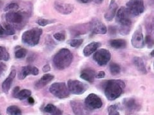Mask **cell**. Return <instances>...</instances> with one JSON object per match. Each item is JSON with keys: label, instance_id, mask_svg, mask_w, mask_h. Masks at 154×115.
Here are the masks:
<instances>
[{"label": "cell", "instance_id": "6da1fadb", "mask_svg": "<svg viewBox=\"0 0 154 115\" xmlns=\"http://www.w3.org/2000/svg\"><path fill=\"white\" fill-rule=\"evenodd\" d=\"M132 14L126 7H120L116 14V21L119 25V32L122 35H127L131 31Z\"/></svg>", "mask_w": 154, "mask_h": 115}, {"label": "cell", "instance_id": "7a4b0ae2", "mask_svg": "<svg viewBox=\"0 0 154 115\" xmlns=\"http://www.w3.org/2000/svg\"><path fill=\"white\" fill-rule=\"evenodd\" d=\"M125 84L122 80L111 79L106 82L104 92L106 97L109 100H114L119 97L123 93Z\"/></svg>", "mask_w": 154, "mask_h": 115}, {"label": "cell", "instance_id": "3957f363", "mask_svg": "<svg viewBox=\"0 0 154 115\" xmlns=\"http://www.w3.org/2000/svg\"><path fill=\"white\" fill-rule=\"evenodd\" d=\"M73 55L67 49H62L57 52L53 62L56 69L64 70L68 67L73 61Z\"/></svg>", "mask_w": 154, "mask_h": 115}, {"label": "cell", "instance_id": "277c9868", "mask_svg": "<svg viewBox=\"0 0 154 115\" xmlns=\"http://www.w3.org/2000/svg\"><path fill=\"white\" fill-rule=\"evenodd\" d=\"M42 33L41 28H35L24 32L22 35V42L29 46H35L38 44Z\"/></svg>", "mask_w": 154, "mask_h": 115}, {"label": "cell", "instance_id": "5b68a950", "mask_svg": "<svg viewBox=\"0 0 154 115\" xmlns=\"http://www.w3.org/2000/svg\"><path fill=\"white\" fill-rule=\"evenodd\" d=\"M50 93L59 99H65L68 97L70 92L65 83H53L50 87Z\"/></svg>", "mask_w": 154, "mask_h": 115}, {"label": "cell", "instance_id": "8992f818", "mask_svg": "<svg viewBox=\"0 0 154 115\" xmlns=\"http://www.w3.org/2000/svg\"><path fill=\"white\" fill-rule=\"evenodd\" d=\"M67 87L72 94L82 95L88 90L89 86L80 81L70 79L67 82Z\"/></svg>", "mask_w": 154, "mask_h": 115}, {"label": "cell", "instance_id": "52a82bcc", "mask_svg": "<svg viewBox=\"0 0 154 115\" xmlns=\"http://www.w3.org/2000/svg\"><path fill=\"white\" fill-rule=\"evenodd\" d=\"M126 5V7L132 16L141 15L144 10L143 0H129Z\"/></svg>", "mask_w": 154, "mask_h": 115}, {"label": "cell", "instance_id": "ba28073f", "mask_svg": "<svg viewBox=\"0 0 154 115\" xmlns=\"http://www.w3.org/2000/svg\"><path fill=\"white\" fill-rule=\"evenodd\" d=\"M110 58H111V55L110 52L105 49L97 50L93 55V59L100 66L107 65L110 61Z\"/></svg>", "mask_w": 154, "mask_h": 115}, {"label": "cell", "instance_id": "9c48e42d", "mask_svg": "<svg viewBox=\"0 0 154 115\" xmlns=\"http://www.w3.org/2000/svg\"><path fill=\"white\" fill-rule=\"evenodd\" d=\"M84 104L89 110L100 109L103 105L102 99L94 93H90L85 99Z\"/></svg>", "mask_w": 154, "mask_h": 115}, {"label": "cell", "instance_id": "30bf717a", "mask_svg": "<svg viewBox=\"0 0 154 115\" xmlns=\"http://www.w3.org/2000/svg\"><path fill=\"white\" fill-rule=\"evenodd\" d=\"M144 39L143 34V30L141 26L135 31L131 39V44L132 46L136 49H142L144 46Z\"/></svg>", "mask_w": 154, "mask_h": 115}, {"label": "cell", "instance_id": "8fae6325", "mask_svg": "<svg viewBox=\"0 0 154 115\" xmlns=\"http://www.w3.org/2000/svg\"><path fill=\"white\" fill-rule=\"evenodd\" d=\"M54 8L58 12L63 15H68L74 10L73 4L65 3L60 0H57L55 1Z\"/></svg>", "mask_w": 154, "mask_h": 115}, {"label": "cell", "instance_id": "7c38bea8", "mask_svg": "<svg viewBox=\"0 0 154 115\" xmlns=\"http://www.w3.org/2000/svg\"><path fill=\"white\" fill-rule=\"evenodd\" d=\"M71 107L75 115H90L89 110L80 100H71Z\"/></svg>", "mask_w": 154, "mask_h": 115}, {"label": "cell", "instance_id": "4fadbf2b", "mask_svg": "<svg viewBox=\"0 0 154 115\" xmlns=\"http://www.w3.org/2000/svg\"><path fill=\"white\" fill-rule=\"evenodd\" d=\"M90 30L94 34L104 35L107 32V28L104 24L98 19H93L90 22Z\"/></svg>", "mask_w": 154, "mask_h": 115}, {"label": "cell", "instance_id": "5bb4252c", "mask_svg": "<svg viewBox=\"0 0 154 115\" xmlns=\"http://www.w3.org/2000/svg\"><path fill=\"white\" fill-rule=\"evenodd\" d=\"M5 19L8 23L11 25H20L25 20V16L22 12H11L5 14Z\"/></svg>", "mask_w": 154, "mask_h": 115}, {"label": "cell", "instance_id": "9a60e30c", "mask_svg": "<svg viewBox=\"0 0 154 115\" xmlns=\"http://www.w3.org/2000/svg\"><path fill=\"white\" fill-rule=\"evenodd\" d=\"M38 73H39V70L35 66H23L21 70H19V72L18 74V78L20 80H23L29 75H37L38 74Z\"/></svg>", "mask_w": 154, "mask_h": 115}, {"label": "cell", "instance_id": "2e32d148", "mask_svg": "<svg viewBox=\"0 0 154 115\" xmlns=\"http://www.w3.org/2000/svg\"><path fill=\"white\" fill-rule=\"evenodd\" d=\"M123 105L128 112H135L140 109L141 105L134 98H126L123 101Z\"/></svg>", "mask_w": 154, "mask_h": 115}, {"label": "cell", "instance_id": "e0dca14e", "mask_svg": "<svg viewBox=\"0 0 154 115\" xmlns=\"http://www.w3.org/2000/svg\"><path fill=\"white\" fill-rule=\"evenodd\" d=\"M118 5L115 0H111L109 4L108 10L105 13L104 17L107 21H111L113 20L116 14L117 13Z\"/></svg>", "mask_w": 154, "mask_h": 115}, {"label": "cell", "instance_id": "ac0fdd59", "mask_svg": "<svg viewBox=\"0 0 154 115\" xmlns=\"http://www.w3.org/2000/svg\"><path fill=\"white\" fill-rule=\"evenodd\" d=\"M16 70H12L8 76L7 78V79L3 81V83L2 84V90L4 93H5L6 94L8 93V92L10 89H11V87L12 86V82L14 79V78H16Z\"/></svg>", "mask_w": 154, "mask_h": 115}, {"label": "cell", "instance_id": "d6986e66", "mask_svg": "<svg viewBox=\"0 0 154 115\" xmlns=\"http://www.w3.org/2000/svg\"><path fill=\"white\" fill-rule=\"evenodd\" d=\"M54 79V76L50 74H46L35 83V88L37 90H39L44 88L48 83H50Z\"/></svg>", "mask_w": 154, "mask_h": 115}, {"label": "cell", "instance_id": "ffe728a7", "mask_svg": "<svg viewBox=\"0 0 154 115\" xmlns=\"http://www.w3.org/2000/svg\"><path fill=\"white\" fill-rule=\"evenodd\" d=\"M101 43L98 42H92L87 45L83 50V53L85 56L88 57L93 55V53L98 50L99 47L101 46Z\"/></svg>", "mask_w": 154, "mask_h": 115}, {"label": "cell", "instance_id": "44dd1931", "mask_svg": "<svg viewBox=\"0 0 154 115\" xmlns=\"http://www.w3.org/2000/svg\"><path fill=\"white\" fill-rule=\"evenodd\" d=\"M96 76V72L93 69H85L81 72L80 78L88 81L89 83H92L94 82V80Z\"/></svg>", "mask_w": 154, "mask_h": 115}, {"label": "cell", "instance_id": "7402d4cb", "mask_svg": "<svg viewBox=\"0 0 154 115\" xmlns=\"http://www.w3.org/2000/svg\"><path fill=\"white\" fill-rule=\"evenodd\" d=\"M133 63L134 66H136V68L137 69V70L140 72L141 73L144 74L147 73V70L146 69L145 65H144L143 60L140 57H137V56L134 57L133 59Z\"/></svg>", "mask_w": 154, "mask_h": 115}, {"label": "cell", "instance_id": "603a6c76", "mask_svg": "<svg viewBox=\"0 0 154 115\" xmlns=\"http://www.w3.org/2000/svg\"><path fill=\"white\" fill-rule=\"evenodd\" d=\"M110 46L116 49H123L127 46V42L123 39H113L109 42Z\"/></svg>", "mask_w": 154, "mask_h": 115}, {"label": "cell", "instance_id": "cb8c5ba5", "mask_svg": "<svg viewBox=\"0 0 154 115\" xmlns=\"http://www.w3.org/2000/svg\"><path fill=\"white\" fill-rule=\"evenodd\" d=\"M45 111L50 113L51 115H62V111L60 110L59 108H56L54 105L51 104H48L46 105V106L44 109Z\"/></svg>", "mask_w": 154, "mask_h": 115}, {"label": "cell", "instance_id": "d4e9b609", "mask_svg": "<svg viewBox=\"0 0 154 115\" xmlns=\"http://www.w3.org/2000/svg\"><path fill=\"white\" fill-rule=\"evenodd\" d=\"M8 115H22L21 110L17 105H11L7 109Z\"/></svg>", "mask_w": 154, "mask_h": 115}, {"label": "cell", "instance_id": "484cf974", "mask_svg": "<svg viewBox=\"0 0 154 115\" xmlns=\"http://www.w3.org/2000/svg\"><path fill=\"white\" fill-rule=\"evenodd\" d=\"M31 94H32V92L30 90H27V89H24L19 91L16 98L19 100H24L30 97L31 96Z\"/></svg>", "mask_w": 154, "mask_h": 115}, {"label": "cell", "instance_id": "4316f807", "mask_svg": "<svg viewBox=\"0 0 154 115\" xmlns=\"http://www.w3.org/2000/svg\"><path fill=\"white\" fill-rule=\"evenodd\" d=\"M109 69L110 71V73L112 75H117L119 74L120 72H121V67H120V66L118 64L114 63V62H112V63H110Z\"/></svg>", "mask_w": 154, "mask_h": 115}, {"label": "cell", "instance_id": "83f0119b", "mask_svg": "<svg viewBox=\"0 0 154 115\" xmlns=\"http://www.w3.org/2000/svg\"><path fill=\"white\" fill-rule=\"evenodd\" d=\"M10 58V55L7 49L5 47L0 46V60L8 61Z\"/></svg>", "mask_w": 154, "mask_h": 115}, {"label": "cell", "instance_id": "f1b7e54d", "mask_svg": "<svg viewBox=\"0 0 154 115\" xmlns=\"http://www.w3.org/2000/svg\"><path fill=\"white\" fill-rule=\"evenodd\" d=\"M4 29L5 31V34L7 35H13L15 34L16 31L13 25L10 23H6L4 25Z\"/></svg>", "mask_w": 154, "mask_h": 115}, {"label": "cell", "instance_id": "f546056e", "mask_svg": "<svg viewBox=\"0 0 154 115\" xmlns=\"http://www.w3.org/2000/svg\"><path fill=\"white\" fill-rule=\"evenodd\" d=\"M19 5L16 3H9L4 8V11L5 12H16L17 10L19 9Z\"/></svg>", "mask_w": 154, "mask_h": 115}, {"label": "cell", "instance_id": "4dcf8cb0", "mask_svg": "<svg viewBox=\"0 0 154 115\" xmlns=\"http://www.w3.org/2000/svg\"><path fill=\"white\" fill-rule=\"evenodd\" d=\"M27 55V49H26L25 48H19V49H17L15 52V56L16 58L17 59H20V58H23L26 56Z\"/></svg>", "mask_w": 154, "mask_h": 115}, {"label": "cell", "instance_id": "1f68e13d", "mask_svg": "<svg viewBox=\"0 0 154 115\" xmlns=\"http://www.w3.org/2000/svg\"><path fill=\"white\" fill-rule=\"evenodd\" d=\"M55 21L54 20H49V19H38L37 20L36 23L38 25H39L40 26H46L48 25H50V24H52L55 22Z\"/></svg>", "mask_w": 154, "mask_h": 115}, {"label": "cell", "instance_id": "d6a6232c", "mask_svg": "<svg viewBox=\"0 0 154 115\" xmlns=\"http://www.w3.org/2000/svg\"><path fill=\"white\" fill-rule=\"evenodd\" d=\"M54 37L55 40L58 41H64L66 39V32L64 31H62L55 33L54 35Z\"/></svg>", "mask_w": 154, "mask_h": 115}, {"label": "cell", "instance_id": "836d02e7", "mask_svg": "<svg viewBox=\"0 0 154 115\" xmlns=\"http://www.w3.org/2000/svg\"><path fill=\"white\" fill-rule=\"evenodd\" d=\"M83 39L82 38H75V39H73L69 42V44L70 46L73 47H79L82 44Z\"/></svg>", "mask_w": 154, "mask_h": 115}, {"label": "cell", "instance_id": "e575fe53", "mask_svg": "<svg viewBox=\"0 0 154 115\" xmlns=\"http://www.w3.org/2000/svg\"><path fill=\"white\" fill-rule=\"evenodd\" d=\"M108 112L109 115H120L116 105H112L109 106L108 108Z\"/></svg>", "mask_w": 154, "mask_h": 115}, {"label": "cell", "instance_id": "d590c367", "mask_svg": "<svg viewBox=\"0 0 154 115\" xmlns=\"http://www.w3.org/2000/svg\"><path fill=\"white\" fill-rule=\"evenodd\" d=\"M7 70V66L5 64L3 63H0V78L2 76L3 73Z\"/></svg>", "mask_w": 154, "mask_h": 115}, {"label": "cell", "instance_id": "8d00e7d4", "mask_svg": "<svg viewBox=\"0 0 154 115\" xmlns=\"http://www.w3.org/2000/svg\"><path fill=\"white\" fill-rule=\"evenodd\" d=\"M146 28L149 29V31H153L154 34V21L153 22H148V25H146Z\"/></svg>", "mask_w": 154, "mask_h": 115}, {"label": "cell", "instance_id": "74e56055", "mask_svg": "<svg viewBox=\"0 0 154 115\" xmlns=\"http://www.w3.org/2000/svg\"><path fill=\"white\" fill-rule=\"evenodd\" d=\"M144 42H146L148 46H151L150 44H152V46L153 44V39L152 38V37L150 36H147L145 38V40H144Z\"/></svg>", "mask_w": 154, "mask_h": 115}, {"label": "cell", "instance_id": "f35d334b", "mask_svg": "<svg viewBox=\"0 0 154 115\" xmlns=\"http://www.w3.org/2000/svg\"><path fill=\"white\" fill-rule=\"evenodd\" d=\"M105 76V72L104 71H100L97 74H96L95 78H98V79H102V78H103Z\"/></svg>", "mask_w": 154, "mask_h": 115}, {"label": "cell", "instance_id": "ab89813d", "mask_svg": "<svg viewBox=\"0 0 154 115\" xmlns=\"http://www.w3.org/2000/svg\"><path fill=\"white\" fill-rule=\"evenodd\" d=\"M19 91H20V88H19V86H16V87L14 88V90L12 91V96L14 98L16 97V96H17V93H19Z\"/></svg>", "mask_w": 154, "mask_h": 115}, {"label": "cell", "instance_id": "60d3db41", "mask_svg": "<svg viewBox=\"0 0 154 115\" xmlns=\"http://www.w3.org/2000/svg\"><path fill=\"white\" fill-rule=\"evenodd\" d=\"M50 70H51V67L48 64L45 65L44 66H43V68H42V71L44 72H46V73L50 71Z\"/></svg>", "mask_w": 154, "mask_h": 115}, {"label": "cell", "instance_id": "b9f144b4", "mask_svg": "<svg viewBox=\"0 0 154 115\" xmlns=\"http://www.w3.org/2000/svg\"><path fill=\"white\" fill-rule=\"evenodd\" d=\"M5 35H6L5 29L1 25H0V37H3Z\"/></svg>", "mask_w": 154, "mask_h": 115}, {"label": "cell", "instance_id": "7bdbcfd3", "mask_svg": "<svg viewBox=\"0 0 154 115\" xmlns=\"http://www.w3.org/2000/svg\"><path fill=\"white\" fill-rule=\"evenodd\" d=\"M109 33H110V34H112L114 35V33H116V29L115 27H112V26H109Z\"/></svg>", "mask_w": 154, "mask_h": 115}, {"label": "cell", "instance_id": "ee69618b", "mask_svg": "<svg viewBox=\"0 0 154 115\" xmlns=\"http://www.w3.org/2000/svg\"><path fill=\"white\" fill-rule=\"evenodd\" d=\"M28 103L30 104H33L35 103L34 99H33V97H31L28 98Z\"/></svg>", "mask_w": 154, "mask_h": 115}, {"label": "cell", "instance_id": "f6af8a7d", "mask_svg": "<svg viewBox=\"0 0 154 115\" xmlns=\"http://www.w3.org/2000/svg\"><path fill=\"white\" fill-rule=\"evenodd\" d=\"M78 1L82 3H89L92 2L93 0H78Z\"/></svg>", "mask_w": 154, "mask_h": 115}, {"label": "cell", "instance_id": "bcb514c9", "mask_svg": "<svg viewBox=\"0 0 154 115\" xmlns=\"http://www.w3.org/2000/svg\"><path fill=\"white\" fill-rule=\"evenodd\" d=\"M93 1L96 4H101L103 3V0H93Z\"/></svg>", "mask_w": 154, "mask_h": 115}, {"label": "cell", "instance_id": "7dc6e473", "mask_svg": "<svg viewBox=\"0 0 154 115\" xmlns=\"http://www.w3.org/2000/svg\"><path fill=\"white\" fill-rule=\"evenodd\" d=\"M150 55H151V56H152L154 57V49L151 52V54H150Z\"/></svg>", "mask_w": 154, "mask_h": 115}, {"label": "cell", "instance_id": "c3c4849f", "mask_svg": "<svg viewBox=\"0 0 154 115\" xmlns=\"http://www.w3.org/2000/svg\"><path fill=\"white\" fill-rule=\"evenodd\" d=\"M153 69H154V62H153Z\"/></svg>", "mask_w": 154, "mask_h": 115}, {"label": "cell", "instance_id": "681fc988", "mask_svg": "<svg viewBox=\"0 0 154 115\" xmlns=\"http://www.w3.org/2000/svg\"><path fill=\"white\" fill-rule=\"evenodd\" d=\"M0 115H2V114H1V113H0Z\"/></svg>", "mask_w": 154, "mask_h": 115}]
</instances>
